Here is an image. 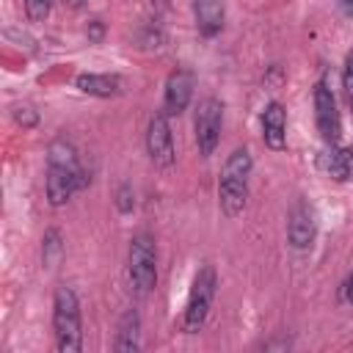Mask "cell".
Masks as SVG:
<instances>
[{"instance_id":"obj_11","label":"cell","mask_w":353,"mask_h":353,"mask_svg":"<svg viewBox=\"0 0 353 353\" xmlns=\"http://www.w3.org/2000/svg\"><path fill=\"white\" fill-rule=\"evenodd\" d=\"M262 141L268 149L281 152L287 146V110L281 102H268L262 110Z\"/></svg>"},{"instance_id":"obj_21","label":"cell","mask_w":353,"mask_h":353,"mask_svg":"<svg viewBox=\"0 0 353 353\" xmlns=\"http://www.w3.org/2000/svg\"><path fill=\"white\" fill-rule=\"evenodd\" d=\"M339 6H342L347 14H353V0H339Z\"/></svg>"},{"instance_id":"obj_10","label":"cell","mask_w":353,"mask_h":353,"mask_svg":"<svg viewBox=\"0 0 353 353\" xmlns=\"http://www.w3.org/2000/svg\"><path fill=\"white\" fill-rule=\"evenodd\" d=\"M193 97V74L188 69H174L165 80V94H163V113L176 116L190 105Z\"/></svg>"},{"instance_id":"obj_19","label":"cell","mask_w":353,"mask_h":353,"mask_svg":"<svg viewBox=\"0 0 353 353\" xmlns=\"http://www.w3.org/2000/svg\"><path fill=\"white\" fill-rule=\"evenodd\" d=\"M14 116H17V121H19L22 127H33V124H36V113H33L28 105H25V108H17Z\"/></svg>"},{"instance_id":"obj_14","label":"cell","mask_w":353,"mask_h":353,"mask_svg":"<svg viewBox=\"0 0 353 353\" xmlns=\"http://www.w3.org/2000/svg\"><path fill=\"white\" fill-rule=\"evenodd\" d=\"M116 350L119 353H135V350H141V317H138L135 309L124 312V317L119 323Z\"/></svg>"},{"instance_id":"obj_16","label":"cell","mask_w":353,"mask_h":353,"mask_svg":"<svg viewBox=\"0 0 353 353\" xmlns=\"http://www.w3.org/2000/svg\"><path fill=\"white\" fill-rule=\"evenodd\" d=\"M44 245H41V256H44V265H55L58 259H61V251H63V243H61V232L58 229H50L47 234H44V240H41Z\"/></svg>"},{"instance_id":"obj_1","label":"cell","mask_w":353,"mask_h":353,"mask_svg":"<svg viewBox=\"0 0 353 353\" xmlns=\"http://www.w3.org/2000/svg\"><path fill=\"white\" fill-rule=\"evenodd\" d=\"M91 176H85L74 146L66 138H58L50 143L47 152V199L52 207L66 204L80 188L88 185Z\"/></svg>"},{"instance_id":"obj_24","label":"cell","mask_w":353,"mask_h":353,"mask_svg":"<svg viewBox=\"0 0 353 353\" xmlns=\"http://www.w3.org/2000/svg\"><path fill=\"white\" fill-rule=\"evenodd\" d=\"M350 108H353V102H350Z\"/></svg>"},{"instance_id":"obj_22","label":"cell","mask_w":353,"mask_h":353,"mask_svg":"<svg viewBox=\"0 0 353 353\" xmlns=\"http://www.w3.org/2000/svg\"><path fill=\"white\" fill-rule=\"evenodd\" d=\"M66 3H69V6H72V8H77V6H83V3H85V0H66Z\"/></svg>"},{"instance_id":"obj_7","label":"cell","mask_w":353,"mask_h":353,"mask_svg":"<svg viewBox=\"0 0 353 353\" xmlns=\"http://www.w3.org/2000/svg\"><path fill=\"white\" fill-rule=\"evenodd\" d=\"M146 152L149 160L160 168H168L174 163V135L168 124V113H154L146 124Z\"/></svg>"},{"instance_id":"obj_8","label":"cell","mask_w":353,"mask_h":353,"mask_svg":"<svg viewBox=\"0 0 353 353\" xmlns=\"http://www.w3.org/2000/svg\"><path fill=\"white\" fill-rule=\"evenodd\" d=\"M314 121H317V130H320L323 141L336 146L339 143V132H342V121H339L334 91L325 83L314 85Z\"/></svg>"},{"instance_id":"obj_20","label":"cell","mask_w":353,"mask_h":353,"mask_svg":"<svg viewBox=\"0 0 353 353\" xmlns=\"http://www.w3.org/2000/svg\"><path fill=\"white\" fill-rule=\"evenodd\" d=\"M342 298H345V301L353 306V273H350V276H347V281L342 284Z\"/></svg>"},{"instance_id":"obj_3","label":"cell","mask_w":353,"mask_h":353,"mask_svg":"<svg viewBox=\"0 0 353 353\" xmlns=\"http://www.w3.org/2000/svg\"><path fill=\"white\" fill-rule=\"evenodd\" d=\"M52 334L61 353H77L83 347V320L77 292L61 284L52 295Z\"/></svg>"},{"instance_id":"obj_15","label":"cell","mask_w":353,"mask_h":353,"mask_svg":"<svg viewBox=\"0 0 353 353\" xmlns=\"http://www.w3.org/2000/svg\"><path fill=\"white\" fill-rule=\"evenodd\" d=\"M325 171L328 176L334 179H347L353 174V152L350 149H339V146H331L328 157H325Z\"/></svg>"},{"instance_id":"obj_17","label":"cell","mask_w":353,"mask_h":353,"mask_svg":"<svg viewBox=\"0 0 353 353\" xmlns=\"http://www.w3.org/2000/svg\"><path fill=\"white\" fill-rule=\"evenodd\" d=\"M22 3H25V14H28V19H33V22L47 19L50 11H52V0H22Z\"/></svg>"},{"instance_id":"obj_23","label":"cell","mask_w":353,"mask_h":353,"mask_svg":"<svg viewBox=\"0 0 353 353\" xmlns=\"http://www.w3.org/2000/svg\"><path fill=\"white\" fill-rule=\"evenodd\" d=\"M160 3H168V0H160Z\"/></svg>"},{"instance_id":"obj_4","label":"cell","mask_w":353,"mask_h":353,"mask_svg":"<svg viewBox=\"0 0 353 353\" xmlns=\"http://www.w3.org/2000/svg\"><path fill=\"white\" fill-rule=\"evenodd\" d=\"M127 273H130V284L135 287L138 295H146L154 290V284H157V248H154V237L149 232H138L130 240Z\"/></svg>"},{"instance_id":"obj_2","label":"cell","mask_w":353,"mask_h":353,"mask_svg":"<svg viewBox=\"0 0 353 353\" xmlns=\"http://www.w3.org/2000/svg\"><path fill=\"white\" fill-rule=\"evenodd\" d=\"M251 171H254L251 152H248L245 146H237V149L226 157L223 171H221V179H218V201H221L223 215L234 218V215L245 207Z\"/></svg>"},{"instance_id":"obj_5","label":"cell","mask_w":353,"mask_h":353,"mask_svg":"<svg viewBox=\"0 0 353 353\" xmlns=\"http://www.w3.org/2000/svg\"><path fill=\"white\" fill-rule=\"evenodd\" d=\"M215 287H218V276H215L212 265H201L193 276L188 303H185V312H182V331L185 334H196L204 325V320L210 314V306H212V298H215Z\"/></svg>"},{"instance_id":"obj_18","label":"cell","mask_w":353,"mask_h":353,"mask_svg":"<svg viewBox=\"0 0 353 353\" xmlns=\"http://www.w3.org/2000/svg\"><path fill=\"white\" fill-rule=\"evenodd\" d=\"M116 196H119V199H116L119 210H121V212H130V210H132V204H135V199H132V188L124 182V185L119 188V193H116Z\"/></svg>"},{"instance_id":"obj_6","label":"cell","mask_w":353,"mask_h":353,"mask_svg":"<svg viewBox=\"0 0 353 353\" xmlns=\"http://www.w3.org/2000/svg\"><path fill=\"white\" fill-rule=\"evenodd\" d=\"M196 146L201 157H210L221 141V127H223V102L215 97H204L196 108Z\"/></svg>"},{"instance_id":"obj_13","label":"cell","mask_w":353,"mask_h":353,"mask_svg":"<svg viewBox=\"0 0 353 353\" xmlns=\"http://www.w3.org/2000/svg\"><path fill=\"white\" fill-rule=\"evenodd\" d=\"M77 88L83 94H91V97H116L121 94V77L116 74H97V72H83L77 74Z\"/></svg>"},{"instance_id":"obj_12","label":"cell","mask_w":353,"mask_h":353,"mask_svg":"<svg viewBox=\"0 0 353 353\" xmlns=\"http://www.w3.org/2000/svg\"><path fill=\"white\" fill-rule=\"evenodd\" d=\"M193 14H196V28L201 36L212 39L221 33L223 19H226V3L223 0H193Z\"/></svg>"},{"instance_id":"obj_9","label":"cell","mask_w":353,"mask_h":353,"mask_svg":"<svg viewBox=\"0 0 353 353\" xmlns=\"http://www.w3.org/2000/svg\"><path fill=\"white\" fill-rule=\"evenodd\" d=\"M314 237H317L314 210L306 201H295L290 215H287V240H290V245L303 251V248H312Z\"/></svg>"}]
</instances>
